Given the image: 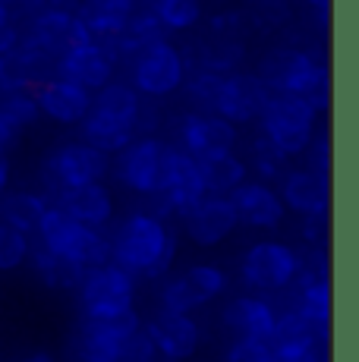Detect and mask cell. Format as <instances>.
<instances>
[{"label":"cell","instance_id":"obj_40","mask_svg":"<svg viewBox=\"0 0 359 362\" xmlns=\"http://www.w3.org/2000/svg\"><path fill=\"white\" fill-rule=\"evenodd\" d=\"M306 4L319 10V25L324 29V25H328V6H331V0H306Z\"/></svg>","mask_w":359,"mask_h":362},{"label":"cell","instance_id":"obj_16","mask_svg":"<svg viewBox=\"0 0 359 362\" xmlns=\"http://www.w3.org/2000/svg\"><path fill=\"white\" fill-rule=\"evenodd\" d=\"M142 328L139 315L126 312L120 318L110 322H82L79 328V350L86 359H107V362H120L123 350H126L129 337Z\"/></svg>","mask_w":359,"mask_h":362},{"label":"cell","instance_id":"obj_31","mask_svg":"<svg viewBox=\"0 0 359 362\" xmlns=\"http://www.w3.org/2000/svg\"><path fill=\"white\" fill-rule=\"evenodd\" d=\"M0 114L4 120L10 123L16 132H23L25 127L38 123L41 110H38V101L32 95V88H19V92H4L0 95Z\"/></svg>","mask_w":359,"mask_h":362},{"label":"cell","instance_id":"obj_46","mask_svg":"<svg viewBox=\"0 0 359 362\" xmlns=\"http://www.w3.org/2000/svg\"><path fill=\"white\" fill-rule=\"evenodd\" d=\"M0 79H4V57H0Z\"/></svg>","mask_w":359,"mask_h":362},{"label":"cell","instance_id":"obj_15","mask_svg":"<svg viewBox=\"0 0 359 362\" xmlns=\"http://www.w3.org/2000/svg\"><path fill=\"white\" fill-rule=\"evenodd\" d=\"M230 205L237 214V224L255 227V230H274L284 221V202H281L278 189L261 180H246L230 192Z\"/></svg>","mask_w":359,"mask_h":362},{"label":"cell","instance_id":"obj_12","mask_svg":"<svg viewBox=\"0 0 359 362\" xmlns=\"http://www.w3.org/2000/svg\"><path fill=\"white\" fill-rule=\"evenodd\" d=\"M177 148L183 155L196 158H215V155H230L237 145V127L220 120L218 114H186L177 127Z\"/></svg>","mask_w":359,"mask_h":362},{"label":"cell","instance_id":"obj_42","mask_svg":"<svg viewBox=\"0 0 359 362\" xmlns=\"http://www.w3.org/2000/svg\"><path fill=\"white\" fill-rule=\"evenodd\" d=\"M76 6H79V0H54V10H76Z\"/></svg>","mask_w":359,"mask_h":362},{"label":"cell","instance_id":"obj_29","mask_svg":"<svg viewBox=\"0 0 359 362\" xmlns=\"http://www.w3.org/2000/svg\"><path fill=\"white\" fill-rule=\"evenodd\" d=\"M29 262H32V268H35L38 281L45 284V287H51V290H73V287H79L82 274H86V271L73 268V264H66L64 259L51 255L45 246H32L29 249Z\"/></svg>","mask_w":359,"mask_h":362},{"label":"cell","instance_id":"obj_30","mask_svg":"<svg viewBox=\"0 0 359 362\" xmlns=\"http://www.w3.org/2000/svg\"><path fill=\"white\" fill-rule=\"evenodd\" d=\"M145 10L155 13L167 32H189L202 19V0H148Z\"/></svg>","mask_w":359,"mask_h":362},{"label":"cell","instance_id":"obj_20","mask_svg":"<svg viewBox=\"0 0 359 362\" xmlns=\"http://www.w3.org/2000/svg\"><path fill=\"white\" fill-rule=\"evenodd\" d=\"M220 322L230 334H237V340H265L268 344L274 322H278V309L265 296H237L224 305Z\"/></svg>","mask_w":359,"mask_h":362},{"label":"cell","instance_id":"obj_38","mask_svg":"<svg viewBox=\"0 0 359 362\" xmlns=\"http://www.w3.org/2000/svg\"><path fill=\"white\" fill-rule=\"evenodd\" d=\"M274 362H324V346L293 350V353H274Z\"/></svg>","mask_w":359,"mask_h":362},{"label":"cell","instance_id":"obj_27","mask_svg":"<svg viewBox=\"0 0 359 362\" xmlns=\"http://www.w3.org/2000/svg\"><path fill=\"white\" fill-rule=\"evenodd\" d=\"M199 164V177H202L205 196H230L240 183L249 180V170H246V161L230 155H215V158H202Z\"/></svg>","mask_w":359,"mask_h":362},{"label":"cell","instance_id":"obj_14","mask_svg":"<svg viewBox=\"0 0 359 362\" xmlns=\"http://www.w3.org/2000/svg\"><path fill=\"white\" fill-rule=\"evenodd\" d=\"M145 337L151 340L155 353H161L170 362H183L196 356L199 344H202V328L192 315H177V312H158L151 322L142 325Z\"/></svg>","mask_w":359,"mask_h":362},{"label":"cell","instance_id":"obj_26","mask_svg":"<svg viewBox=\"0 0 359 362\" xmlns=\"http://www.w3.org/2000/svg\"><path fill=\"white\" fill-rule=\"evenodd\" d=\"M45 211H47V199L38 196V192L16 189V192H4L0 196V224L13 227V230H19L25 236L38 233Z\"/></svg>","mask_w":359,"mask_h":362},{"label":"cell","instance_id":"obj_33","mask_svg":"<svg viewBox=\"0 0 359 362\" xmlns=\"http://www.w3.org/2000/svg\"><path fill=\"white\" fill-rule=\"evenodd\" d=\"M284 164H287V158L281 155L271 142L255 139L252 142V158H249V164H246V170H255L261 183H268V180L284 177Z\"/></svg>","mask_w":359,"mask_h":362},{"label":"cell","instance_id":"obj_18","mask_svg":"<svg viewBox=\"0 0 359 362\" xmlns=\"http://www.w3.org/2000/svg\"><path fill=\"white\" fill-rule=\"evenodd\" d=\"M183 227L196 246H218L237 230V214L227 196H205L183 214Z\"/></svg>","mask_w":359,"mask_h":362},{"label":"cell","instance_id":"obj_47","mask_svg":"<svg viewBox=\"0 0 359 362\" xmlns=\"http://www.w3.org/2000/svg\"><path fill=\"white\" fill-rule=\"evenodd\" d=\"M259 4H281V0H259Z\"/></svg>","mask_w":359,"mask_h":362},{"label":"cell","instance_id":"obj_36","mask_svg":"<svg viewBox=\"0 0 359 362\" xmlns=\"http://www.w3.org/2000/svg\"><path fill=\"white\" fill-rule=\"evenodd\" d=\"M155 359H158L155 346H151V340L145 337V331L139 328L133 337H129V344H126V350H123L120 362H155Z\"/></svg>","mask_w":359,"mask_h":362},{"label":"cell","instance_id":"obj_21","mask_svg":"<svg viewBox=\"0 0 359 362\" xmlns=\"http://www.w3.org/2000/svg\"><path fill=\"white\" fill-rule=\"evenodd\" d=\"M54 208H60L76 224L95 227V230L114 218V199H110V189L105 183H86L60 192V196H54Z\"/></svg>","mask_w":359,"mask_h":362},{"label":"cell","instance_id":"obj_19","mask_svg":"<svg viewBox=\"0 0 359 362\" xmlns=\"http://www.w3.org/2000/svg\"><path fill=\"white\" fill-rule=\"evenodd\" d=\"M32 95H35L41 114L51 117L54 123H64V127L82 123L88 117V107H92V92L60 79V76L38 82V86L32 88Z\"/></svg>","mask_w":359,"mask_h":362},{"label":"cell","instance_id":"obj_3","mask_svg":"<svg viewBox=\"0 0 359 362\" xmlns=\"http://www.w3.org/2000/svg\"><path fill=\"white\" fill-rule=\"evenodd\" d=\"M38 246H45L51 255L64 259L79 271H92L110 262V240L95 227L76 224L60 208L47 205L45 218L38 224Z\"/></svg>","mask_w":359,"mask_h":362},{"label":"cell","instance_id":"obj_8","mask_svg":"<svg viewBox=\"0 0 359 362\" xmlns=\"http://www.w3.org/2000/svg\"><path fill=\"white\" fill-rule=\"evenodd\" d=\"M302 259L296 249L278 240H261L246 249L243 262H240V274H243L246 287L259 290V293H278V290H290V284L300 274Z\"/></svg>","mask_w":359,"mask_h":362},{"label":"cell","instance_id":"obj_5","mask_svg":"<svg viewBox=\"0 0 359 362\" xmlns=\"http://www.w3.org/2000/svg\"><path fill=\"white\" fill-rule=\"evenodd\" d=\"M79 309L82 322H110L126 312H133L136 299V277L117 268L114 262L92 268L79 281Z\"/></svg>","mask_w":359,"mask_h":362},{"label":"cell","instance_id":"obj_39","mask_svg":"<svg viewBox=\"0 0 359 362\" xmlns=\"http://www.w3.org/2000/svg\"><path fill=\"white\" fill-rule=\"evenodd\" d=\"M16 139H19V132L4 120V114H0V155H6V151L16 145Z\"/></svg>","mask_w":359,"mask_h":362},{"label":"cell","instance_id":"obj_6","mask_svg":"<svg viewBox=\"0 0 359 362\" xmlns=\"http://www.w3.org/2000/svg\"><path fill=\"white\" fill-rule=\"evenodd\" d=\"M170 158H174V145L155 136H136L126 148L117 151L114 177L139 196H161L167 183Z\"/></svg>","mask_w":359,"mask_h":362},{"label":"cell","instance_id":"obj_41","mask_svg":"<svg viewBox=\"0 0 359 362\" xmlns=\"http://www.w3.org/2000/svg\"><path fill=\"white\" fill-rule=\"evenodd\" d=\"M6 183H10V161L6 155H0V196L6 192Z\"/></svg>","mask_w":359,"mask_h":362},{"label":"cell","instance_id":"obj_13","mask_svg":"<svg viewBox=\"0 0 359 362\" xmlns=\"http://www.w3.org/2000/svg\"><path fill=\"white\" fill-rule=\"evenodd\" d=\"M268 86L259 79L255 73H227L224 82H220V92H218V104H215V114L220 120L233 123H252L261 117L268 104Z\"/></svg>","mask_w":359,"mask_h":362},{"label":"cell","instance_id":"obj_10","mask_svg":"<svg viewBox=\"0 0 359 362\" xmlns=\"http://www.w3.org/2000/svg\"><path fill=\"white\" fill-rule=\"evenodd\" d=\"M19 45L41 54V57L51 60V64H57V57L64 51H70L76 45H95V41H92V35L86 32V25L76 19V13L41 10L29 19V29L19 32Z\"/></svg>","mask_w":359,"mask_h":362},{"label":"cell","instance_id":"obj_34","mask_svg":"<svg viewBox=\"0 0 359 362\" xmlns=\"http://www.w3.org/2000/svg\"><path fill=\"white\" fill-rule=\"evenodd\" d=\"M29 236L0 224V271H16L29 262Z\"/></svg>","mask_w":359,"mask_h":362},{"label":"cell","instance_id":"obj_28","mask_svg":"<svg viewBox=\"0 0 359 362\" xmlns=\"http://www.w3.org/2000/svg\"><path fill=\"white\" fill-rule=\"evenodd\" d=\"M79 127H82V139H79V142L92 145V148L101 151V155H117V151H123L136 139V132L129 127H120V123L92 114V110H88V117L79 123Z\"/></svg>","mask_w":359,"mask_h":362},{"label":"cell","instance_id":"obj_32","mask_svg":"<svg viewBox=\"0 0 359 362\" xmlns=\"http://www.w3.org/2000/svg\"><path fill=\"white\" fill-rule=\"evenodd\" d=\"M220 82H224V76L211 73V69H192V73H186L183 86L189 92V101L199 107V114H215Z\"/></svg>","mask_w":359,"mask_h":362},{"label":"cell","instance_id":"obj_37","mask_svg":"<svg viewBox=\"0 0 359 362\" xmlns=\"http://www.w3.org/2000/svg\"><path fill=\"white\" fill-rule=\"evenodd\" d=\"M312 155H315V173H322V177H328V132L319 129L312 136Z\"/></svg>","mask_w":359,"mask_h":362},{"label":"cell","instance_id":"obj_23","mask_svg":"<svg viewBox=\"0 0 359 362\" xmlns=\"http://www.w3.org/2000/svg\"><path fill=\"white\" fill-rule=\"evenodd\" d=\"M293 287V305L290 309L300 312L306 322H312L319 334H328V318H331V290H328V274L312 271L306 262L300 264V274L290 284Z\"/></svg>","mask_w":359,"mask_h":362},{"label":"cell","instance_id":"obj_9","mask_svg":"<svg viewBox=\"0 0 359 362\" xmlns=\"http://www.w3.org/2000/svg\"><path fill=\"white\" fill-rule=\"evenodd\" d=\"M133 82L129 86L136 88L145 98H164V95H174L180 86H183L186 66L183 51L170 41H158V45H148L136 54L133 60Z\"/></svg>","mask_w":359,"mask_h":362},{"label":"cell","instance_id":"obj_22","mask_svg":"<svg viewBox=\"0 0 359 362\" xmlns=\"http://www.w3.org/2000/svg\"><path fill=\"white\" fill-rule=\"evenodd\" d=\"M284 186H281V202L290 211L302 214V218H324L328 211V177L315 170H287L284 177Z\"/></svg>","mask_w":359,"mask_h":362},{"label":"cell","instance_id":"obj_7","mask_svg":"<svg viewBox=\"0 0 359 362\" xmlns=\"http://www.w3.org/2000/svg\"><path fill=\"white\" fill-rule=\"evenodd\" d=\"M110 170L107 155L95 151L86 142H66L54 148L41 164V183H45L47 196H60L66 189L86 183H101Z\"/></svg>","mask_w":359,"mask_h":362},{"label":"cell","instance_id":"obj_4","mask_svg":"<svg viewBox=\"0 0 359 362\" xmlns=\"http://www.w3.org/2000/svg\"><path fill=\"white\" fill-rule=\"evenodd\" d=\"M315 120H319V110H315L306 98L271 92L268 95L265 110H261V117H259L261 139L271 142L284 158L302 155V151L312 145Z\"/></svg>","mask_w":359,"mask_h":362},{"label":"cell","instance_id":"obj_11","mask_svg":"<svg viewBox=\"0 0 359 362\" xmlns=\"http://www.w3.org/2000/svg\"><path fill=\"white\" fill-rule=\"evenodd\" d=\"M227 290V274L218 264H192L183 274L170 277L161 290V309L177 315H192Z\"/></svg>","mask_w":359,"mask_h":362},{"label":"cell","instance_id":"obj_2","mask_svg":"<svg viewBox=\"0 0 359 362\" xmlns=\"http://www.w3.org/2000/svg\"><path fill=\"white\" fill-rule=\"evenodd\" d=\"M259 76L268 86V92L300 95L315 110H328V69L319 57L300 47H271L261 54Z\"/></svg>","mask_w":359,"mask_h":362},{"label":"cell","instance_id":"obj_1","mask_svg":"<svg viewBox=\"0 0 359 362\" xmlns=\"http://www.w3.org/2000/svg\"><path fill=\"white\" fill-rule=\"evenodd\" d=\"M177 255V236L167 221L148 211H133L120 221L110 240V262L133 277H161L167 274Z\"/></svg>","mask_w":359,"mask_h":362},{"label":"cell","instance_id":"obj_17","mask_svg":"<svg viewBox=\"0 0 359 362\" xmlns=\"http://www.w3.org/2000/svg\"><path fill=\"white\" fill-rule=\"evenodd\" d=\"M114 57L101 45H76L57 57V76L86 92H98L114 82Z\"/></svg>","mask_w":359,"mask_h":362},{"label":"cell","instance_id":"obj_45","mask_svg":"<svg viewBox=\"0 0 359 362\" xmlns=\"http://www.w3.org/2000/svg\"><path fill=\"white\" fill-rule=\"evenodd\" d=\"M79 362H107V359H86V356H82Z\"/></svg>","mask_w":359,"mask_h":362},{"label":"cell","instance_id":"obj_25","mask_svg":"<svg viewBox=\"0 0 359 362\" xmlns=\"http://www.w3.org/2000/svg\"><path fill=\"white\" fill-rule=\"evenodd\" d=\"M328 334H319L312 322L300 315V312L287 309L278 312V322H274V331L268 337V346L274 353H293V350H312V346H324Z\"/></svg>","mask_w":359,"mask_h":362},{"label":"cell","instance_id":"obj_35","mask_svg":"<svg viewBox=\"0 0 359 362\" xmlns=\"http://www.w3.org/2000/svg\"><path fill=\"white\" fill-rule=\"evenodd\" d=\"M224 362H274V350L265 340H233Z\"/></svg>","mask_w":359,"mask_h":362},{"label":"cell","instance_id":"obj_24","mask_svg":"<svg viewBox=\"0 0 359 362\" xmlns=\"http://www.w3.org/2000/svg\"><path fill=\"white\" fill-rule=\"evenodd\" d=\"M88 110L136 132V123H139V114H142V95L129 82H107L105 88H98L92 95V107Z\"/></svg>","mask_w":359,"mask_h":362},{"label":"cell","instance_id":"obj_44","mask_svg":"<svg viewBox=\"0 0 359 362\" xmlns=\"http://www.w3.org/2000/svg\"><path fill=\"white\" fill-rule=\"evenodd\" d=\"M6 23H10V6L0 0V25H6Z\"/></svg>","mask_w":359,"mask_h":362},{"label":"cell","instance_id":"obj_43","mask_svg":"<svg viewBox=\"0 0 359 362\" xmlns=\"http://www.w3.org/2000/svg\"><path fill=\"white\" fill-rule=\"evenodd\" d=\"M19 362H57V359L47 356V353H32V356H25V359H19Z\"/></svg>","mask_w":359,"mask_h":362}]
</instances>
